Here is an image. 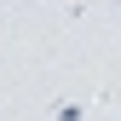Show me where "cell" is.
<instances>
[{"label": "cell", "instance_id": "obj_2", "mask_svg": "<svg viewBox=\"0 0 121 121\" xmlns=\"http://www.w3.org/2000/svg\"><path fill=\"white\" fill-rule=\"evenodd\" d=\"M81 12H86V0H69V17H81Z\"/></svg>", "mask_w": 121, "mask_h": 121}, {"label": "cell", "instance_id": "obj_1", "mask_svg": "<svg viewBox=\"0 0 121 121\" xmlns=\"http://www.w3.org/2000/svg\"><path fill=\"white\" fill-rule=\"evenodd\" d=\"M52 115H58V121H81L86 104H69V98H64V104H52Z\"/></svg>", "mask_w": 121, "mask_h": 121}]
</instances>
